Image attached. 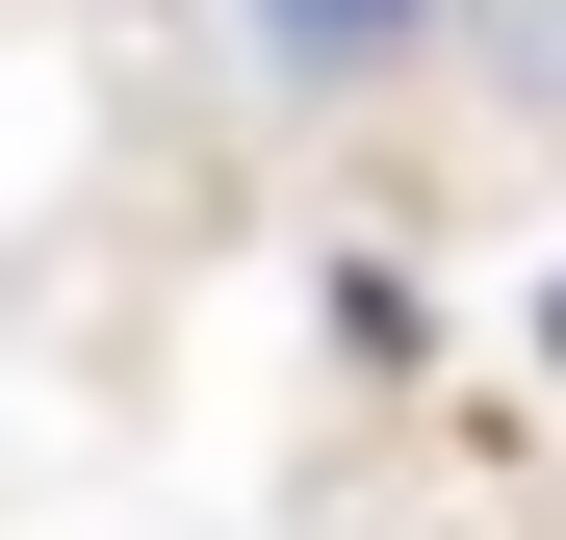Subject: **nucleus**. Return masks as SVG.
Returning a JSON list of instances; mask_svg holds the SVG:
<instances>
[{
    "label": "nucleus",
    "mask_w": 566,
    "mask_h": 540,
    "mask_svg": "<svg viewBox=\"0 0 566 540\" xmlns=\"http://www.w3.org/2000/svg\"><path fill=\"white\" fill-rule=\"evenodd\" d=\"M232 27H258L283 104H360V77H412V52H438V0H232Z\"/></svg>",
    "instance_id": "1"
},
{
    "label": "nucleus",
    "mask_w": 566,
    "mask_h": 540,
    "mask_svg": "<svg viewBox=\"0 0 566 540\" xmlns=\"http://www.w3.org/2000/svg\"><path fill=\"white\" fill-rule=\"evenodd\" d=\"M541 360H566V284H541Z\"/></svg>",
    "instance_id": "2"
}]
</instances>
